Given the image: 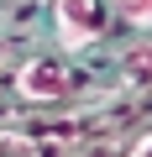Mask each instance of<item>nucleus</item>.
Wrapping results in <instances>:
<instances>
[{"label": "nucleus", "instance_id": "obj_2", "mask_svg": "<svg viewBox=\"0 0 152 157\" xmlns=\"http://www.w3.org/2000/svg\"><path fill=\"white\" fill-rule=\"evenodd\" d=\"M16 89L26 100H63L68 94V73L53 63V58H32L21 73H16Z\"/></svg>", "mask_w": 152, "mask_h": 157}, {"label": "nucleus", "instance_id": "obj_4", "mask_svg": "<svg viewBox=\"0 0 152 157\" xmlns=\"http://www.w3.org/2000/svg\"><path fill=\"white\" fill-rule=\"evenodd\" d=\"M131 157H152V136H147V141H136V152H131Z\"/></svg>", "mask_w": 152, "mask_h": 157}, {"label": "nucleus", "instance_id": "obj_1", "mask_svg": "<svg viewBox=\"0 0 152 157\" xmlns=\"http://www.w3.org/2000/svg\"><path fill=\"white\" fill-rule=\"evenodd\" d=\"M53 26L63 52H84L100 37V6L95 0H53Z\"/></svg>", "mask_w": 152, "mask_h": 157}, {"label": "nucleus", "instance_id": "obj_3", "mask_svg": "<svg viewBox=\"0 0 152 157\" xmlns=\"http://www.w3.org/2000/svg\"><path fill=\"white\" fill-rule=\"evenodd\" d=\"M131 26H152V0H110Z\"/></svg>", "mask_w": 152, "mask_h": 157}]
</instances>
